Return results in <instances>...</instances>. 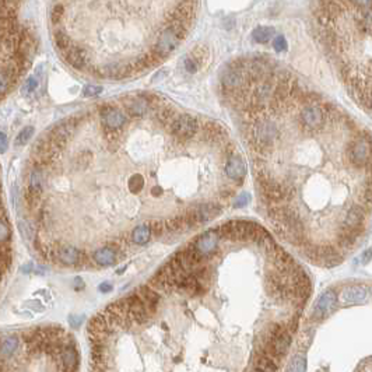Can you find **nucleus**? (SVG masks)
Masks as SVG:
<instances>
[{"label": "nucleus", "mask_w": 372, "mask_h": 372, "mask_svg": "<svg viewBox=\"0 0 372 372\" xmlns=\"http://www.w3.org/2000/svg\"><path fill=\"white\" fill-rule=\"evenodd\" d=\"M347 156L350 163L357 167V168H366V172L369 174L371 169V139L369 135H365V137L361 135L357 142L348 146L347 149Z\"/></svg>", "instance_id": "f257e3e1"}, {"label": "nucleus", "mask_w": 372, "mask_h": 372, "mask_svg": "<svg viewBox=\"0 0 372 372\" xmlns=\"http://www.w3.org/2000/svg\"><path fill=\"white\" fill-rule=\"evenodd\" d=\"M168 130L179 142H183V140L192 139L200 130V122L192 115L179 114L176 115L174 122L169 125Z\"/></svg>", "instance_id": "f03ea898"}, {"label": "nucleus", "mask_w": 372, "mask_h": 372, "mask_svg": "<svg viewBox=\"0 0 372 372\" xmlns=\"http://www.w3.org/2000/svg\"><path fill=\"white\" fill-rule=\"evenodd\" d=\"M326 114L322 109L320 102H305V107L299 114V121L302 128L308 129V130H316L319 126H322L325 122Z\"/></svg>", "instance_id": "7ed1b4c3"}, {"label": "nucleus", "mask_w": 372, "mask_h": 372, "mask_svg": "<svg viewBox=\"0 0 372 372\" xmlns=\"http://www.w3.org/2000/svg\"><path fill=\"white\" fill-rule=\"evenodd\" d=\"M55 260L65 266H83L87 263L86 253L73 245H58L55 248Z\"/></svg>", "instance_id": "20e7f679"}, {"label": "nucleus", "mask_w": 372, "mask_h": 372, "mask_svg": "<svg viewBox=\"0 0 372 372\" xmlns=\"http://www.w3.org/2000/svg\"><path fill=\"white\" fill-rule=\"evenodd\" d=\"M98 112L101 116L102 125L104 128L112 129V130H121L125 126V123L128 122V116L123 114L122 111L116 109L114 104H102L98 107Z\"/></svg>", "instance_id": "39448f33"}, {"label": "nucleus", "mask_w": 372, "mask_h": 372, "mask_svg": "<svg viewBox=\"0 0 372 372\" xmlns=\"http://www.w3.org/2000/svg\"><path fill=\"white\" fill-rule=\"evenodd\" d=\"M218 239H220V237L217 234V230L211 228V230L206 231L203 234H200L199 237L195 238L192 242H189V245L193 249H196L200 255H203L207 259H211L216 253Z\"/></svg>", "instance_id": "423d86ee"}, {"label": "nucleus", "mask_w": 372, "mask_h": 372, "mask_svg": "<svg viewBox=\"0 0 372 372\" xmlns=\"http://www.w3.org/2000/svg\"><path fill=\"white\" fill-rule=\"evenodd\" d=\"M66 338V343L62 347L61 352H59V359H61L62 368L63 372H76L77 366H79V352L76 350L75 341L73 338Z\"/></svg>", "instance_id": "0eeeda50"}, {"label": "nucleus", "mask_w": 372, "mask_h": 372, "mask_svg": "<svg viewBox=\"0 0 372 372\" xmlns=\"http://www.w3.org/2000/svg\"><path fill=\"white\" fill-rule=\"evenodd\" d=\"M337 305V294L333 290L325 291L320 297H319L318 302L315 304L312 316L316 320L325 319L329 313H330Z\"/></svg>", "instance_id": "6e6552de"}, {"label": "nucleus", "mask_w": 372, "mask_h": 372, "mask_svg": "<svg viewBox=\"0 0 372 372\" xmlns=\"http://www.w3.org/2000/svg\"><path fill=\"white\" fill-rule=\"evenodd\" d=\"M63 58L66 59L70 66H73L77 70H84L88 68L90 65V59H88V52L82 47L77 45H70L66 52H63Z\"/></svg>", "instance_id": "1a4fd4ad"}, {"label": "nucleus", "mask_w": 372, "mask_h": 372, "mask_svg": "<svg viewBox=\"0 0 372 372\" xmlns=\"http://www.w3.org/2000/svg\"><path fill=\"white\" fill-rule=\"evenodd\" d=\"M21 338L19 334H6L0 337V362H7L20 351Z\"/></svg>", "instance_id": "9d476101"}, {"label": "nucleus", "mask_w": 372, "mask_h": 372, "mask_svg": "<svg viewBox=\"0 0 372 372\" xmlns=\"http://www.w3.org/2000/svg\"><path fill=\"white\" fill-rule=\"evenodd\" d=\"M193 210L196 213L197 220H199V225H203V224L209 223L211 220H214L216 217H218L223 211V206L216 202H209V203H200L195 204Z\"/></svg>", "instance_id": "9b49d317"}, {"label": "nucleus", "mask_w": 372, "mask_h": 372, "mask_svg": "<svg viewBox=\"0 0 372 372\" xmlns=\"http://www.w3.org/2000/svg\"><path fill=\"white\" fill-rule=\"evenodd\" d=\"M225 174L227 176L232 179V181H237V182H242V179L246 175V165H245L242 157L234 154L227 158V163H225Z\"/></svg>", "instance_id": "f8f14e48"}, {"label": "nucleus", "mask_w": 372, "mask_h": 372, "mask_svg": "<svg viewBox=\"0 0 372 372\" xmlns=\"http://www.w3.org/2000/svg\"><path fill=\"white\" fill-rule=\"evenodd\" d=\"M135 294L142 299V302L146 306V309L150 313V316H153L156 313L157 308H158V304H160V298H161L160 294L157 291L153 290L151 287H149V285L139 287Z\"/></svg>", "instance_id": "ddd939ff"}, {"label": "nucleus", "mask_w": 372, "mask_h": 372, "mask_svg": "<svg viewBox=\"0 0 372 372\" xmlns=\"http://www.w3.org/2000/svg\"><path fill=\"white\" fill-rule=\"evenodd\" d=\"M27 189L26 193L33 195V196L41 197L42 189H44V168L33 165L28 172Z\"/></svg>", "instance_id": "4468645a"}, {"label": "nucleus", "mask_w": 372, "mask_h": 372, "mask_svg": "<svg viewBox=\"0 0 372 372\" xmlns=\"http://www.w3.org/2000/svg\"><path fill=\"white\" fill-rule=\"evenodd\" d=\"M125 109H126V114L130 118H137V116H143L144 114H147V111H150L149 102L146 101L143 97H128L122 100Z\"/></svg>", "instance_id": "2eb2a0df"}, {"label": "nucleus", "mask_w": 372, "mask_h": 372, "mask_svg": "<svg viewBox=\"0 0 372 372\" xmlns=\"http://www.w3.org/2000/svg\"><path fill=\"white\" fill-rule=\"evenodd\" d=\"M121 250L115 249L112 246H102L100 249H97L93 253V260L98 266H112L118 262V256H119Z\"/></svg>", "instance_id": "dca6fc26"}, {"label": "nucleus", "mask_w": 372, "mask_h": 372, "mask_svg": "<svg viewBox=\"0 0 372 372\" xmlns=\"http://www.w3.org/2000/svg\"><path fill=\"white\" fill-rule=\"evenodd\" d=\"M365 214H369L365 210V207L362 204H354L351 206V209L345 213L343 224L354 228V227H362L364 225V220H365Z\"/></svg>", "instance_id": "f3484780"}, {"label": "nucleus", "mask_w": 372, "mask_h": 372, "mask_svg": "<svg viewBox=\"0 0 372 372\" xmlns=\"http://www.w3.org/2000/svg\"><path fill=\"white\" fill-rule=\"evenodd\" d=\"M368 287L366 285H351L345 288L340 295V301L344 304H355V302H362L368 295Z\"/></svg>", "instance_id": "a211bd4d"}, {"label": "nucleus", "mask_w": 372, "mask_h": 372, "mask_svg": "<svg viewBox=\"0 0 372 372\" xmlns=\"http://www.w3.org/2000/svg\"><path fill=\"white\" fill-rule=\"evenodd\" d=\"M41 76H42V68L35 70V75L31 76L30 79H27V82L24 83V86L21 87V95L27 100L34 98L35 93L40 90V83H41Z\"/></svg>", "instance_id": "6ab92c4d"}, {"label": "nucleus", "mask_w": 372, "mask_h": 372, "mask_svg": "<svg viewBox=\"0 0 372 372\" xmlns=\"http://www.w3.org/2000/svg\"><path fill=\"white\" fill-rule=\"evenodd\" d=\"M150 238H151V231H150V227L147 223L137 225L135 230L132 231V234H130V239L136 245L147 244L150 241Z\"/></svg>", "instance_id": "aec40b11"}, {"label": "nucleus", "mask_w": 372, "mask_h": 372, "mask_svg": "<svg viewBox=\"0 0 372 372\" xmlns=\"http://www.w3.org/2000/svg\"><path fill=\"white\" fill-rule=\"evenodd\" d=\"M156 118L160 121V122L163 123L164 126L165 128L168 129L169 128V125L171 123L174 122V119L176 118V114L175 111H174V108H171V107H168V105H161V107H158V108H156Z\"/></svg>", "instance_id": "412c9836"}, {"label": "nucleus", "mask_w": 372, "mask_h": 372, "mask_svg": "<svg viewBox=\"0 0 372 372\" xmlns=\"http://www.w3.org/2000/svg\"><path fill=\"white\" fill-rule=\"evenodd\" d=\"M54 40L55 45H56V48L61 51V54L66 52L69 48H70V45H72V40H70V37L65 33L63 28H56V30H55Z\"/></svg>", "instance_id": "4be33fe9"}, {"label": "nucleus", "mask_w": 372, "mask_h": 372, "mask_svg": "<svg viewBox=\"0 0 372 372\" xmlns=\"http://www.w3.org/2000/svg\"><path fill=\"white\" fill-rule=\"evenodd\" d=\"M273 35H274V30L271 27H259L252 33V38L257 44H266L273 38Z\"/></svg>", "instance_id": "5701e85b"}, {"label": "nucleus", "mask_w": 372, "mask_h": 372, "mask_svg": "<svg viewBox=\"0 0 372 372\" xmlns=\"http://www.w3.org/2000/svg\"><path fill=\"white\" fill-rule=\"evenodd\" d=\"M10 238H12V230L9 225V220H7L5 211L2 210L0 211V245L9 244Z\"/></svg>", "instance_id": "b1692460"}, {"label": "nucleus", "mask_w": 372, "mask_h": 372, "mask_svg": "<svg viewBox=\"0 0 372 372\" xmlns=\"http://www.w3.org/2000/svg\"><path fill=\"white\" fill-rule=\"evenodd\" d=\"M256 366L259 369H262L260 372H274L276 371V364L274 361L267 357L266 354H259V357L256 359Z\"/></svg>", "instance_id": "393cba45"}, {"label": "nucleus", "mask_w": 372, "mask_h": 372, "mask_svg": "<svg viewBox=\"0 0 372 372\" xmlns=\"http://www.w3.org/2000/svg\"><path fill=\"white\" fill-rule=\"evenodd\" d=\"M306 371V359L302 355H295L291 359L288 365V372H305Z\"/></svg>", "instance_id": "a878e982"}, {"label": "nucleus", "mask_w": 372, "mask_h": 372, "mask_svg": "<svg viewBox=\"0 0 372 372\" xmlns=\"http://www.w3.org/2000/svg\"><path fill=\"white\" fill-rule=\"evenodd\" d=\"M33 135H34V128L33 126H27V128H24L23 130H21L20 133H19V136L16 137V142H14V144L19 147V146H24V144H27L28 142H30V139L33 137Z\"/></svg>", "instance_id": "bb28decb"}, {"label": "nucleus", "mask_w": 372, "mask_h": 372, "mask_svg": "<svg viewBox=\"0 0 372 372\" xmlns=\"http://www.w3.org/2000/svg\"><path fill=\"white\" fill-rule=\"evenodd\" d=\"M63 14H65V3H56L54 9L51 10V21L55 27H58L61 24Z\"/></svg>", "instance_id": "cd10ccee"}, {"label": "nucleus", "mask_w": 372, "mask_h": 372, "mask_svg": "<svg viewBox=\"0 0 372 372\" xmlns=\"http://www.w3.org/2000/svg\"><path fill=\"white\" fill-rule=\"evenodd\" d=\"M128 188L132 193H139L144 188V178L142 175H133L129 179Z\"/></svg>", "instance_id": "c85d7f7f"}, {"label": "nucleus", "mask_w": 372, "mask_h": 372, "mask_svg": "<svg viewBox=\"0 0 372 372\" xmlns=\"http://www.w3.org/2000/svg\"><path fill=\"white\" fill-rule=\"evenodd\" d=\"M149 227L150 231H151V237L160 238L164 234V221H160V220H154V221H150Z\"/></svg>", "instance_id": "c756f323"}, {"label": "nucleus", "mask_w": 372, "mask_h": 372, "mask_svg": "<svg viewBox=\"0 0 372 372\" xmlns=\"http://www.w3.org/2000/svg\"><path fill=\"white\" fill-rule=\"evenodd\" d=\"M273 48H274L276 52H284L285 49H287V41H285V38L283 35H278V37H276L273 40Z\"/></svg>", "instance_id": "7c9ffc66"}, {"label": "nucleus", "mask_w": 372, "mask_h": 372, "mask_svg": "<svg viewBox=\"0 0 372 372\" xmlns=\"http://www.w3.org/2000/svg\"><path fill=\"white\" fill-rule=\"evenodd\" d=\"M249 200H250L249 193H246V192H242V193L239 195V197H238L237 200H235V203H234V207H235V209H242V207H245L246 204L249 203Z\"/></svg>", "instance_id": "2f4dec72"}, {"label": "nucleus", "mask_w": 372, "mask_h": 372, "mask_svg": "<svg viewBox=\"0 0 372 372\" xmlns=\"http://www.w3.org/2000/svg\"><path fill=\"white\" fill-rule=\"evenodd\" d=\"M102 93V87L100 86H87L83 91V95L84 97H95V95L101 94Z\"/></svg>", "instance_id": "473e14b6"}, {"label": "nucleus", "mask_w": 372, "mask_h": 372, "mask_svg": "<svg viewBox=\"0 0 372 372\" xmlns=\"http://www.w3.org/2000/svg\"><path fill=\"white\" fill-rule=\"evenodd\" d=\"M197 68H199V65L195 62V59H192L190 56H188V58L185 59V69H186L189 73H195L197 70Z\"/></svg>", "instance_id": "72a5a7b5"}, {"label": "nucleus", "mask_w": 372, "mask_h": 372, "mask_svg": "<svg viewBox=\"0 0 372 372\" xmlns=\"http://www.w3.org/2000/svg\"><path fill=\"white\" fill-rule=\"evenodd\" d=\"M9 149V142H7L6 133L0 132V154H5Z\"/></svg>", "instance_id": "f704fd0d"}, {"label": "nucleus", "mask_w": 372, "mask_h": 372, "mask_svg": "<svg viewBox=\"0 0 372 372\" xmlns=\"http://www.w3.org/2000/svg\"><path fill=\"white\" fill-rule=\"evenodd\" d=\"M83 320H84V316H79V315H70L69 316V323L73 327H79L83 323Z\"/></svg>", "instance_id": "c9c22d12"}, {"label": "nucleus", "mask_w": 372, "mask_h": 372, "mask_svg": "<svg viewBox=\"0 0 372 372\" xmlns=\"http://www.w3.org/2000/svg\"><path fill=\"white\" fill-rule=\"evenodd\" d=\"M98 288H100L101 292H109V291H112V284L111 283H102Z\"/></svg>", "instance_id": "e433bc0d"}, {"label": "nucleus", "mask_w": 372, "mask_h": 372, "mask_svg": "<svg viewBox=\"0 0 372 372\" xmlns=\"http://www.w3.org/2000/svg\"><path fill=\"white\" fill-rule=\"evenodd\" d=\"M75 288L77 291L83 290V288H84V283H83V280L80 277H76V280H75Z\"/></svg>", "instance_id": "4c0bfd02"}, {"label": "nucleus", "mask_w": 372, "mask_h": 372, "mask_svg": "<svg viewBox=\"0 0 372 372\" xmlns=\"http://www.w3.org/2000/svg\"><path fill=\"white\" fill-rule=\"evenodd\" d=\"M369 255H371V250L368 249L365 252V255L361 257V263H366V262H369V259H371V256H369Z\"/></svg>", "instance_id": "58836bf2"}, {"label": "nucleus", "mask_w": 372, "mask_h": 372, "mask_svg": "<svg viewBox=\"0 0 372 372\" xmlns=\"http://www.w3.org/2000/svg\"><path fill=\"white\" fill-rule=\"evenodd\" d=\"M151 196L154 197L161 196V189H160V188H153V189H151Z\"/></svg>", "instance_id": "ea45409f"}, {"label": "nucleus", "mask_w": 372, "mask_h": 372, "mask_svg": "<svg viewBox=\"0 0 372 372\" xmlns=\"http://www.w3.org/2000/svg\"><path fill=\"white\" fill-rule=\"evenodd\" d=\"M23 273H31V271H34V267H33V264H26L24 267H23Z\"/></svg>", "instance_id": "a19ab883"}, {"label": "nucleus", "mask_w": 372, "mask_h": 372, "mask_svg": "<svg viewBox=\"0 0 372 372\" xmlns=\"http://www.w3.org/2000/svg\"><path fill=\"white\" fill-rule=\"evenodd\" d=\"M30 304H31V308H33V309H35V311H42V309H44L42 306H38V304H40V302H37V301H35V302H30Z\"/></svg>", "instance_id": "79ce46f5"}]
</instances>
